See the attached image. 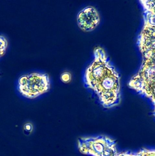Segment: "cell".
Returning <instances> with one entry per match:
<instances>
[{"label":"cell","mask_w":155,"mask_h":156,"mask_svg":"<svg viewBox=\"0 0 155 156\" xmlns=\"http://www.w3.org/2000/svg\"><path fill=\"white\" fill-rule=\"evenodd\" d=\"M79 151L93 156H115L118 152L114 140L105 136L82 137L78 141Z\"/></svg>","instance_id":"cell-3"},{"label":"cell","mask_w":155,"mask_h":156,"mask_svg":"<svg viewBox=\"0 0 155 156\" xmlns=\"http://www.w3.org/2000/svg\"><path fill=\"white\" fill-rule=\"evenodd\" d=\"M19 84L21 94L29 98H36L46 93L51 87L49 76L41 73H33L22 76Z\"/></svg>","instance_id":"cell-4"},{"label":"cell","mask_w":155,"mask_h":156,"mask_svg":"<svg viewBox=\"0 0 155 156\" xmlns=\"http://www.w3.org/2000/svg\"><path fill=\"white\" fill-rule=\"evenodd\" d=\"M93 58L84 73L85 85L94 92L105 108L116 106L121 100L119 74L102 47H95Z\"/></svg>","instance_id":"cell-1"},{"label":"cell","mask_w":155,"mask_h":156,"mask_svg":"<svg viewBox=\"0 0 155 156\" xmlns=\"http://www.w3.org/2000/svg\"><path fill=\"white\" fill-rule=\"evenodd\" d=\"M115 156H138L137 152L136 153H130V152H124L118 153Z\"/></svg>","instance_id":"cell-9"},{"label":"cell","mask_w":155,"mask_h":156,"mask_svg":"<svg viewBox=\"0 0 155 156\" xmlns=\"http://www.w3.org/2000/svg\"><path fill=\"white\" fill-rule=\"evenodd\" d=\"M77 22L78 27L82 30L85 32L92 31L100 23L99 12L95 7L86 6L78 13Z\"/></svg>","instance_id":"cell-5"},{"label":"cell","mask_w":155,"mask_h":156,"mask_svg":"<svg viewBox=\"0 0 155 156\" xmlns=\"http://www.w3.org/2000/svg\"><path fill=\"white\" fill-rule=\"evenodd\" d=\"M146 11L152 13L155 16V1H144L141 2Z\"/></svg>","instance_id":"cell-6"},{"label":"cell","mask_w":155,"mask_h":156,"mask_svg":"<svg viewBox=\"0 0 155 156\" xmlns=\"http://www.w3.org/2000/svg\"><path fill=\"white\" fill-rule=\"evenodd\" d=\"M138 156H155V149H144L137 152Z\"/></svg>","instance_id":"cell-7"},{"label":"cell","mask_w":155,"mask_h":156,"mask_svg":"<svg viewBox=\"0 0 155 156\" xmlns=\"http://www.w3.org/2000/svg\"><path fill=\"white\" fill-rule=\"evenodd\" d=\"M60 78H61V80L64 83H68L71 80V74L68 72H64L61 74Z\"/></svg>","instance_id":"cell-8"},{"label":"cell","mask_w":155,"mask_h":156,"mask_svg":"<svg viewBox=\"0 0 155 156\" xmlns=\"http://www.w3.org/2000/svg\"><path fill=\"white\" fill-rule=\"evenodd\" d=\"M155 16L145 12V21L139 40L143 63L138 73L130 79L129 87L150 99L155 116Z\"/></svg>","instance_id":"cell-2"}]
</instances>
